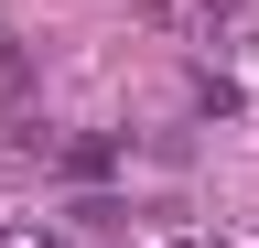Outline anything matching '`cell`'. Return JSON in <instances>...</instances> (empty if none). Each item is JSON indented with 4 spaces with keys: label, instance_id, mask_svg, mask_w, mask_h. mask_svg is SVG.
<instances>
[]
</instances>
